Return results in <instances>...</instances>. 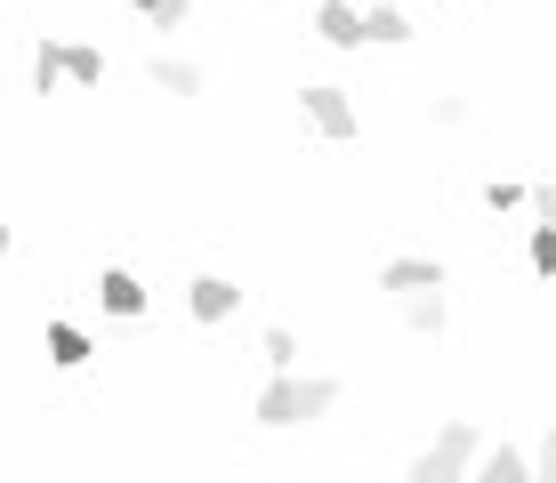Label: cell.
Listing matches in <instances>:
<instances>
[{
  "label": "cell",
  "mask_w": 556,
  "mask_h": 483,
  "mask_svg": "<svg viewBox=\"0 0 556 483\" xmlns=\"http://www.w3.org/2000/svg\"><path fill=\"white\" fill-rule=\"evenodd\" d=\"M331 403H339V379H306V371H275V379H266L258 386V403H251V419H258V428H315V419H331Z\"/></svg>",
  "instance_id": "1"
},
{
  "label": "cell",
  "mask_w": 556,
  "mask_h": 483,
  "mask_svg": "<svg viewBox=\"0 0 556 483\" xmlns=\"http://www.w3.org/2000/svg\"><path fill=\"white\" fill-rule=\"evenodd\" d=\"M315 41L323 49H363V9H348V0H315Z\"/></svg>",
  "instance_id": "6"
},
{
  "label": "cell",
  "mask_w": 556,
  "mask_h": 483,
  "mask_svg": "<svg viewBox=\"0 0 556 483\" xmlns=\"http://www.w3.org/2000/svg\"><path fill=\"white\" fill-rule=\"evenodd\" d=\"M65 81H73V89H98V81H105V49L65 41Z\"/></svg>",
  "instance_id": "13"
},
{
  "label": "cell",
  "mask_w": 556,
  "mask_h": 483,
  "mask_svg": "<svg viewBox=\"0 0 556 483\" xmlns=\"http://www.w3.org/2000/svg\"><path fill=\"white\" fill-rule=\"evenodd\" d=\"M476 452H484V435H476V419H444V435L428 443V452L412 459V483H459L476 468Z\"/></svg>",
  "instance_id": "2"
},
{
  "label": "cell",
  "mask_w": 556,
  "mask_h": 483,
  "mask_svg": "<svg viewBox=\"0 0 556 483\" xmlns=\"http://www.w3.org/2000/svg\"><path fill=\"white\" fill-rule=\"evenodd\" d=\"M129 9H138V16H153V9H162V0H129Z\"/></svg>",
  "instance_id": "21"
},
{
  "label": "cell",
  "mask_w": 556,
  "mask_h": 483,
  "mask_svg": "<svg viewBox=\"0 0 556 483\" xmlns=\"http://www.w3.org/2000/svg\"><path fill=\"white\" fill-rule=\"evenodd\" d=\"M525 202H532V218H548V226H556V178H548V186H532Z\"/></svg>",
  "instance_id": "20"
},
{
  "label": "cell",
  "mask_w": 556,
  "mask_h": 483,
  "mask_svg": "<svg viewBox=\"0 0 556 483\" xmlns=\"http://www.w3.org/2000/svg\"><path fill=\"white\" fill-rule=\"evenodd\" d=\"M444 282V258H388L379 266V290H395V298H404V290H435Z\"/></svg>",
  "instance_id": "9"
},
{
  "label": "cell",
  "mask_w": 556,
  "mask_h": 483,
  "mask_svg": "<svg viewBox=\"0 0 556 483\" xmlns=\"http://www.w3.org/2000/svg\"><path fill=\"white\" fill-rule=\"evenodd\" d=\"M395 9H404V0H395Z\"/></svg>",
  "instance_id": "23"
},
{
  "label": "cell",
  "mask_w": 556,
  "mask_h": 483,
  "mask_svg": "<svg viewBox=\"0 0 556 483\" xmlns=\"http://www.w3.org/2000/svg\"><path fill=\"white\" fill-rule=\"evenodd\" d=\"M484 209H492V218H508V209H525V186H516V178H492V186H484Z\"/></svg>",
  "instance_id": "17"
},
{
  "label": "cell",
  "mask_w": 556,
  "mask_h": 483,
  "mask_svg": "<svg viewBox=\"0 0 556 483\" xmlns=\"http://www.w3.org/2000/svg\"><path fill=\"white\" fill-rule=\"evenodd\" d=\"M299 122L315 129V138H331V145H348L355 138V105H348V89H331V81H315V89H299Z\"/></svg>",
  "instance_id": "3"
},
{
  "label": "cell",
  "mask_w": 556,
  "mask_h": 483,
  "mask_svg": "<svg viewBox=\"0 0 556 483\" xmlns=\"http://www.w3.org/2000/svg\"><path fill=\"white\" fill-rule=\"evenodd\" d=\"M9 250H16V234H9V226H0V258H9Z\"/></svg>",
  "instance_id": "22"
},
{
  "label": "cell",
  "mask_w": 556,
  "mask_h": 483,
  "mask_svg": "<svg viewBox=\"0 0 556 483\" xmlns=\"http://www.w3.org/2000/svg\"><path fill=\"white\" fill-rule=\"evenodd\" d=\"M428 113H435L444 129H459V122H468V97H452V89H444V97H428Z\"/></svg>",
  "instance_id": "18"
},
{
  "label": "cell",
  "mask_w": 556,
  "mask_h": 483,
  "mask_svg": "<svg viewBox=\"0 0 556 483\" xmlns=\"http://www.w3.org/2000/svg\"><path fill=\"white\" fill-rule=\"evenodd\" d=\"M242 306V282H226V275H194L186 282V315L194 322H226Z\"/></svg>",
  "instance_id": "4"
},
{
  "label": "cell",
  "mask_w": 556,
  "mask_h": 483,
  "mask_svg": "<svg viewBox=\"0 0 556 483\" xmlns=\"http://www.w3.org/2000/svg\"><path fill=\"white\" fill-rule=\"evenodd\" d=\"M525 266H532V275H556V226H548V218L532 226V242H525Z\"/></svg>",
  "instance_id": "15"
},
{
  "label": "cell",
  "mask_w": 556,
  "mask_h": 483,
  "mask_svg": "<svg viewBox=\"0 0 556 483\" xmlns=\"http://www.w3.org/2000/svg\"><path fill=\"white\" fill-rule=\"evenodd\" d=\"M33 89H41V97L65 89V41H41V49H33Z\"/></svg>",
  "instance_id": "14"
},
{
  "label": "cell",
  "mask_w": 556,
  "mask_h": 483,
  "mask_svg": "<svg viewBox=\"0 0 556 483\" xmlns=\"http://www.w3.org/2000/svg\"><path fill=\"white\" fill-rule=\"evenodd\" d=\"M404 331H412V339H444V331H452L444 282H435V290H404Z\"/></svg>",
  "instance_id": "5"
},
{
  "label": "cell",
  "mask_w": 556,
  "mask_h": 483,
  "mask_svg": "<svg viewBox=\"0 0 556 483\" xmlns=\"http://www.w3.org/2000/svg\"><path fill=\"white\" fill-rule=\"evenodd\" d=\"M146 81L162 89V97H202V65H186V56L153 49V56H146Z\"/></svg>",
  "instance_id": "8"
},
{
  "label": "cell",
  "mask_w": 556,
  "mask_h": 483,
  "mask_svg": "<svg viewBox=\"0 0 556 483\" xmlns=\"http://www.w3.org/2000/svg\"><path fill=\"white\" fill-rule=\"evenodd\" d=\"M484 483H532V452H516V443H492V452H476V468Z\"/></svg>",
  "instance_id": "10"
},
{
  "label": "cell",
  "mask_w": 556,
  "mask_h": 483,
  "mask_svg": "<svg viewBox=\"0 0 556 483\" xmlns=\"http://www.w3.org/2000/svg\"><path fill=\"white\" fill-rule=\"evenodd\" d=\"M258 346H266V363H275V371H299V339L282 331V322H275V331H266Z\"/></svg>",
  "instance_id": "16"
},
{
  "label": "cell",
  "mask_w": 556,
  "mask_h": 483,
  "mask_svg": "<svg viewBox=\"0 0 556 483\" xmlns=\"http://www.w3.org/2000/svg\"><path fill=\"white\" fill-rule=\"evenodd\" d=\"M363 41H379V49H404V41H412V16L395 9V0H379V9L363 16Z\"/></svg>",
  "instance_id": "11"
},
{
  "label": "cell",
  "mask_w": 556,
  "mask_h": 483,
  "mask_svg": "<svg viewBox=\"0 0 556 483\" xmlns=\"http://www.w3.org/2000/svg\"><path fill=\"white\" fill-rule=\"evenodd\" d=\"M532 475H541V483H556V428L541 435V452H532Z\"/></svg>",
  "instance_id": "19"
},
{
  "label": "cell",
  "mask_w": 556,
  "mask_h": 483,
  "mask_svg": "<svg viewBox=\"0 0 556 483\" xmlns=\"http://www.w3.org/2000/svg\"><path fill=\"white\" fill-rule=\"evenodd\" d=\"M49 363H56V371H81V363H89V331H81V322H49Z\"/></svg>",
  "instance_id": "12"
},
{
  "label": "cell",
  "mask_w": 556,
  "mask_h": 483,
  "mask_svg": "<svg viewBox=\"0 0 556 483\" xmlns=\"http://www.w3.org/2000/svg\"><path fill=\"white\" fill-rule=\"evenodd\" d=\"M98 306H105V315H122V322H138L146 315V282L129 275V266H105V275H98Z\"/></svg>",
  "instance_id": "7"
}]
</instances>
